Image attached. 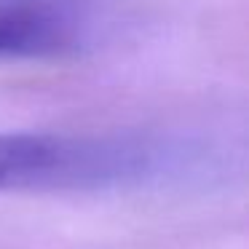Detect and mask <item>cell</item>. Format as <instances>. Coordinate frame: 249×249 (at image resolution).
I'll return each instance as SVG.
<instances>
[{
    "label": "cell",
    "mask_w": 249,
    "mask_h": 249,
    "mask_svg": "<svg viewBox=\"0 0 249 249\" xmlns=\"http://www.w3.org/2000/svg\"><path fill=\"white\" fill-rule=\"evenodd\" d=\"M153 150L129 137L0 131V193L89 190L137 179Z\"/></svg>",
    "instance_id": "cell-1"
},
{
    "label": "cell",
    "mask_w": 249,
    "mask_h": 249,
    "mask_svg": "<svg viewBox=\"0 0 249 249\" xmlns=\"http://www.w3.org/2000/svg\"><path fill=\"white\" fill-rule=\"evenodd\" d=\"M97 0H0V59H59L89 46Z\"/></svg>",
    "instance_id": "cell-2"
}]
</instances>
